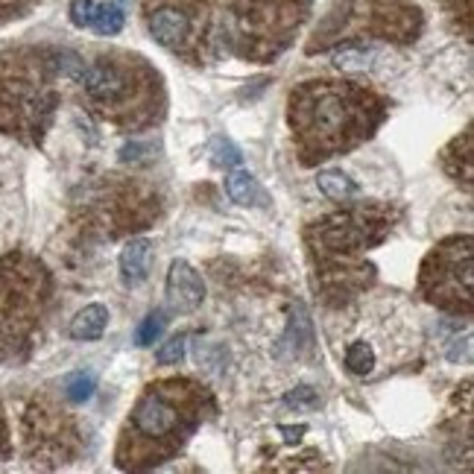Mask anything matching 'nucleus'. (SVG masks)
<instances>
[{"mask_svg": "<svg viewBox=\"0 0 474 474\" xmlns=\"http://www.w3.org/2000/svg\"><path fill=\"white\" fill-rule=\"evenodd\" d=\"M91 30L100 33V35H117L123 30V9L117 4H100Z\"/></svg>", "mask_w": 474, "mask_h": 474, "instance_id": "21", "label": "nucleus"}, {"mask_svg": "<svg viewBox=\"0 0 474 474\" xmlns=\"http://www.w3.org/2000/svg\"><path fill=\"white\" fill-rule=\"evenodd\" d=\"M226 191H229L232 200L241 202V205H249L261 193L258 182H255L252 173H249V170H232V173L226 176Z\"/></svg>", "mask_w": 474, "mask_h": 474, "instance_id": "19", "label": "nucleus"}, {"mask_svg": "<svg viewBox=\"0 0 474 474\" xmlns=\"http://www.w3.org/2000/svg\"><path fill=\"white\" fill-rule=\"evenodd\" d=\"M401 211L390 202H358L308 222L305 249L311 284L328 308H346L375 284L378 270L366 261L392 234Z\"/></svg>", "mask_w": 474, "mask_h": 474, "instance_id": "2", "label": "nucleus"}, {"mask_svg": "<svg viewBox=\"0 0 474 474\" xmlns=\"http://www.w3.org/2000/svg\"><path fill=\"white\" fill-rule=\"evenodd\" d=\"M105 325H109V311H105L103 305H85L74 316L71 337L74 340H100Z\"/></svg>", "mask_w": 474, "mask_h": 474, "instance_id": "17", "label": "nucleus"}, {"mask_svg": "<svg viewBox=\"0 0 474 474\" xmlns=\"http://www.w3.org/2000/svg\"><path fill=\"white\" fill-rule=\"evenodd\" d=\"M76 83L91 114L117 132H143L164 121V79L147 59L129 53H103L83 64Z\"/></svg>", "mask_w": 474, "mask_h": 474, "instance_id": "5", "label": "nucleus"}, {"mask_svg": "<svg viewBox=\"0 0 474 474\" xmlns=\"http://www.w3.org/2000/svg\"><path fill=\"white\" fill-rule=\"evenodd\" d=\"M214 413V392L202 380L182 375L150 380L121 428L114 466L121 471H150L170 463Z\"/></svg>", "mask_w": 474, "mask_h": 474, "instance_id": "3", "label": "nucleus"}, {"mask_svg": "<svg viewBox=\"0 0 474 474\" xmlns=\"http://www.w3.org/2000/svg\"><path fill=\"white\" fill-rule=\"evenodd\" d=\"M284 404L296 407V410H301V407H316L320 404V395H316L313 387H296V390H290L284 395Z\"/></svg>", "mask_w": 474, "mask_h": 474, "instance_id": "27", "label": "nucleus"}, {"mask_svg": "<svg viewBox=\"0 0 474 474\" xmlns=\"http://www.w3.org/2000/svg\"><path fill=\"white\" fill-rule=\"evenodd\" d=\"M74 50L59 47H15L0 53V135L24 147H42L56 121L62 79L83 71Z\"/></svg>", "mask_w": 474, "mask_h": 474, "instance_id": "4", "label": "nucleus"}, {"mask_svg": "<svg viewBox=\"0 0 474 474\" xmlns=\"http://www.w3.org/2000/svg\"><path fill=\"white\" fill-rule=\"evenodd\" d=\"M439 164L448 179H454L466 193L474 188V129L466 126L457 138H451L439 153Z\"/></svg>", "mask_w": 474, "mask_h": 474, "instance_id": "14", "label": "nucleus"}, {"mask_svg": "<svg viewBox=\"0 0 474 474\" xmlns=\"http://www.w3.org/2000/svg\"><path fill=\"white\" fill-rule=\"evenodd\" d=\"M167 299L170 308L179 313H191L202 308L205 301V281L188 261H173L167 272Z\"/></svg>", "mask_w": 474, "mask_h": 474, "instance_id": "13", "label": "nucleus"}, {"mask_svg": "<svg viewBox=\"0 0 474 474\" xmlns=\"http://www.w3.org/2000/svg\"><path fill=\"white\" fill-rule=\"evenodd\" d=\"M164 328H167V316L162 311H155V313H150L147 320L138 325L135 342H138V346H153V342H158V337L164 334Z\"/></svg>", "mask_w": 474, "mask_h": 474, "instance_id": "23", "label": "nucleus"}, {"mask_svg": "<svg viewBox=\"0 0 474 474\" xmlns=\"http://www.w3.org/2000/svg\"><path fill=\"white\" fill-rule=\"evenodd\" d=\"M24 457L38 469H62L83 454L76 416L53 395H35L21 416Z\"/></svg>", "mask_w": 474, "mask_h": 474, "instance_id": "11", "label": "nucleus"}, {"mask_svg": "<svg viewBox=\"0 0 474 474\" xmlns=\"http://www.w3.org/2000/svg\"><path fill=\"white\" fill-rule=\"evenodd\" d=\"M346 369L351 375H369L375 369V349L366 340H354L346 349Z\"/></svg>", "mask_w": 474, "mask_h": 474, "instance_id": "20", "label": "nucleus"}, {"mask_svg": "<svg viewBox=\"0 0 474 474\" xmlns=\"http://www.w3.org/2000/svg\"><path fill=\"white\" fill-rule=\"evenodd\" d=\"M56 305L47 263L24 249L0 255V363L30 358Z\"/></svg>", "mask_w": 474, "mask_h": 474, "instance_id": "6", "label": "nucleus"}, {"mask_svg": "<svg viewBox=\"0 0 474 474\" xmlns=\"http://www.w3.org/2000/svg\"><path fill=\"white\" fill-rule=\"evenodd\" d=\"M448 12L459 21V26H463V33L471 38V0H445Z\"/></svg>", "mask_w": 474, "mask_h": 474, "instance_id": "28", "label": "nucleus"}, {"mask_svg": "<svg viewBox=\"0 0 474 474\" xmlns=\"http://www.w3.org/2000/svg\"><path fill=\"white\" fill-rule=\"evenodd\" d=\"M12 454V439H9V421L4 413V404H0V459H9Z\"/></svg>", "mask_w": 474, "mask_h": 474, "instance_id": "30", "label": "nucleus"}, {"mask_svg": "<svg viewBox=\"0 0 474 474\" xmlns=\"http://www.w3.org/2000/svg\"><path fill=\"white\" fill-rule=\"evenodd\" d=\"M184 342H188V337L184 334H179V337H170L162 349H158V363H164V366H170V363H179L182 358H184Z\"/></svg>", "mask_w": 474, "mask_h": 474, "instance_id": "25", "label": "nucleus"}, {"mask_svg": "<svg viewBox=\"0 0 474 474\" xmlns=\"http://www.w3.org/2000/svg\"><path fill=\"white\" fill-rule=\"evenodd\" d=\"M281 430L287 433V437H284L287 442H296V439H299V433H305V428H281Z\"/></svg>", "mask_w": 474, "mask_h": 474, "instance_id": "31", "label": "nucleus"}, {"mask_svg": "<svg viewBox=\"0 0 474 474\" xmlns=\"http://www.w3.org/2000/svg\"><path fill=\"white\" fill-rule=\"evenodd\" d=\"M331 62L337 71H346V74H363L375 64L378 59V50L369 47L366 42H342L337 47H331Z\"/></svg>", "mask_w": 474, "mask_h": 474, "instance_id": "16", "label": "nucleus"}, {"mask_svg": "<svg viewBox=\"0 0 474 474\" xmlns=\"http://www.w3.org/2000/svg\"><path fill=\"white\" fill-rule=\"evenodd\" d=\"M214 164H220V167H234V164H241V150H237L232 141L217 138V141H214Z\"/></svg>", "mask_w": 474, "mask_h": 474, "instance_id": "26", "label": "nucleus"}, {"mask_svg": "<svg viewBox=\"0 0 474 474\" xmlns=\"http://www.w3.org/2000/svg\"><path fill=\"white\" fill-rule=\"evenodd\" d=\"M94 395V378L85 375V372H74L64 378V399L74 401V404H83Z\"/></svg>", "mask_w": 474, "mask_h": 474, "instance_id": "22", "label": "nucleus"}, {"mask_svg": "<svg viewBox=\"0 0 474 474\" xmlns=\"http://www.w3.org/2000/svg\"><path fill=\"white\" fill-rule=\"evenodd\" d=\"M316 184H320V191L328 196V200H334V202H351L354 196L360 193V188L354 184V179H349L342 170H322L320 179H316Z\"/></svg>", "mask_w": 474, "mask_h": 474, "instance_id": "18", "label": "nucleus"}, {"mask_svg": "<svg viewBox=\"0 0 474 474\" xmlns=\"http://www.w3.org/2000/svg\"><path fill=\"white\" fill-rule=\"evenodd\" d=\"M387 117L390 100L351 79H311L287 97V126L305 167L358 150Z\"/></svg>", "mask_w": 474, "mask_h": 474, "instance_id": "1", "label": "nucleus"}, {"mask_svg": "<svg viewBox=\"0 0 474 474\" xmlns=\"http://www.w3.org/2000/svg\"><path fill=\"white\" fill-rule=\"evenodd\" d=\"M164 200L141 176H103L74 196V226L88 241H121L147 232L162 217Z\"/></svg>", "mask_w": 474, "mask_h": 474, "instance_id": "7", "label": "nucleus"}, {"mask_svg": "<svg viewBox=\"0 0 474 474\" xmlns=\"http://www.w3.org/2000/svg\"><path fill=\"white\" fill-rule=\"evenodd\" d=\"M153 258H155V246L147 237H135L129 241L121 252V279L126 287H138L150 279L153 272Z\"/></svg>", "mask_w": 474, "mask_h": 474, "instance_id": "15", "label": "nucleus"}, {"mask_svg": "<svg viewBox=\"0 0 474 474\" xmlns=\"http://www.w3.org/2000/svg\"><path fill=\"white\" fill-rule=\"evenodd\" d=\"M35 0H0V18H21Z\"/></svg>", "mask_w": 474, "mask_h": 474, "instance_id": "29", "label": "nucleus"}, {"mask_svg": "<svg viewBox=\"0 0 474 474\" xmlns=\"http://www.w3.org/2000/svg\"><path fill=\"white\" fill-rule=\"evenodd\" d=\"M421 30V12L410 0H346L328 15L308 42V53L331 50L342 42H416Z\"/></svg>", "mask_w": 474, "mask_h": 474, "instance_id": "8", "label": "nucleus"}, {"mask_svg": "<svg viewBox=\"0 0 474 474\" xmlns=\"http://www.w3.org/2000/svg\"><path fill=\"white\" fill-rule=\"evenodd\" d=\"M419 296L445 313H474V241L471 234L445 237L419 267Z\"/></svg>", "mask_w": 474, "mask_h": 474, "instance_id": "10", "label": "nucleus"}, {"mask_svg": "<svg viewBox=\"0 0 474 474\" xmlns=\"http://www.w3.org/2000/svg\"><path fill=\"white\" fill-rule=\"evenodd\" d=\"M308 15V0H234L229 44L237 56L270 62L293 42Z\"/></svg>", "mask_w": 474, "mask_h": 474, "instance_id": "9", "label": "nucleus"}, {"mask_svg": "<svg viewBox=\"0 0 474 474\" xmlns=\"http://www.w3.org/2000/svg\"><path fill=\"white\" fill-rule=\"evenodd\" d=\"M143 21L155 44L193 64L202 62L211 35V0H147Z\"/></svg>", "mask_w": 474, "mask_h": 474, "instance_id": "12", "label": "nucleus"}, {"mask_svg": "<svg viewBox=\"0 0 474 474\" xmlns=\"http://www.w3.org/2000/svg\"><path fill=\"white\" fill-rule=\"evenodd\" d=\"M97 9H100V0H74V4H71V21L76 26H88V30H91Z\"/></svg>", "mask_w": 474, "mask_h": 474, "instance_id": "24", "label": "nucleus"}]
</instances>
